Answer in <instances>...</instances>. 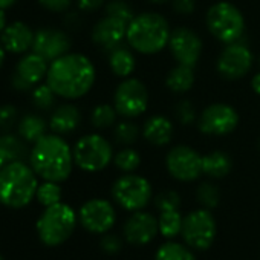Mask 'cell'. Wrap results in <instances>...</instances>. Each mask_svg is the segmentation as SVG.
<instances>
[{
    "mask_svg": "<svg viewBox=\"0 0 260 260\" xmlns=\"http://www.w3.org/2000/svg\"><path fill=\"white\" fill-rule=\"evenodd\" d=\"M46 83L58 96L75 100L92 89L95 83V68L86 55L68 52L51 63Z\"/></svg>",
    "mask_w": 260,
    "mask_h": 260,
    "instance_id": "1",
    "label": "cell"
},
{
    "mask_svg": "<svg viewBox=\"0 0 260 260\" xmlns=\"http://www.w3.org/2000/svg\"><path fill=\"white\" fill-rule=\"evenodd\" d=\"M74 153L69 144L57 135H45L34 143L31 152V167L45 181L63 182L74 167Z\"/></svg>",
    "mask_w": 260,
    "mask_h": 260,
    "instance_id": "2",
    "label": "cell"
},
{
    "mask_svg": "<svg viewBox=\"0 0 260 260\" xmlns=\"http://www.w3.org/2000/svg\"><path fill=\"white\" fill-rule=\"evenodd\" d=\"M170 34L172 29L166 17L158 13H143L127 25L125 40L134 51L153 55L169 46Z\"/></svg>",
    "mask_w": 260,
    "mask_h": 260,
    "instance_id": "3",
    "label": "cell"
},
{
    "mask_svg": "<svg viewBox=\"0 0 260 260\" xmlns=\"http://www.w3.org/2000/svg\"><path fill=\"white\" fill-rule=\"evenodd\" d=\"M39 188L32 167L14 161L0 169V204L10 208H23L36 196Z\"/></svg>",
    "mask_w": 260,
    "mask_h": 260,
    "instance_id": "4",
    "label": "cell"
},
{
    "mask_svg": "<svg viewBox=\"0 0 260 260\" xmlns=\"http://www.w3.org/2000/svg\"><path fill=\"white\" fill-rule=\"evenodd\" d=\"M78 216L75 211L63 204H54L46 207L37 220V234L46 246H58L64 243L75 231Z\"/></svg>",
    "mask_w": 260,
    "mask_h": 260,
    "instance_id": "5",
    "label": "cell"
},
{
    "mask_svg": "<svg viewBox=\"0 0 260 260\" xmlns=\"http://www.w3.org/2000/svg\"><path fill=\"white\" fill-rule=\"evenodd\" d=\"M205 23L211 36L225 45L239 42L245 32V19L230 2H217L210 7Z\"/></svg>",
    "mask_w": 260,
    "mask_h": 260,
    "instance_id": "6",
    "label": "cell"
},
{
    "mask_svg": "<svg viewBox=\"0 0 260 260\" xmlns=\"http://www.w3.org/2000/svg\"><path fill=\"white\" fill-rule=\"evenodd\" d=\"M113 201L124 210L134 213L144 210L152 199L150 182L140 175L124 173L112 185Z\"/></svg>",
    "mask_w": 260,
    "mask_h": 260,
    "instance_id": "7",
    "label": "cell"
},
{
    "mask_svg": "<svg viewBox=\"0 0 260 260\" xmlns=\"http://www.w3.org/2000/svg\"><path fill=\"white\" fill-rule=\"evenodd\" d=\"M181 236L184 243L194 251H207L211 248L217 236V223L211 210L201 207L184 216Z\"/></svg>",
    "mask_w": 260,
    "mask_h": 260,
    "instance_id": "8",
    "label": "cell"
},
{
    "mask_svg": "<svg viewBox=\"0 0 260 260\" xmlns=\"http://www.w3.org/2000/svg\"><path fill=\"white\" fill-rule=\"evenodd\" d=\"M74 153V162L84 172L95 173L104 170L113 158L112 146L110 143L96 135H86L80 138L72 149Z\"/></svg>",
    "mask_w": 260,
    "mask_h": 260,
    "instance_id": "9",
    "label": "cell"
},
{
    "mask_svg": "<svg viewBox=\"0 0 260 260\" xmlns=\"http://www.w3.org/2000/svg\"><path fill=\"white\" fill-rule=\"evenodd\" d=\"M113 107L124 118H137L149 107V90L138 78H124L113 95Z\"/></svg>",
    "mask_w": 260,
    "mask_h": 260,
    "instance_id": "10",
    "label": "cell"
},
{
    "mask_svg": "<svg viewBox=\"0 0 260 260\" xmlns=\"http://www.w3.org/2000/svg\"><path fill=\"white\" fill-rule=\"evenodd\" d=\"M239 124V115L234 107L223 104V103H214L205 107L198 119L199 130L205 135L213 137H223L231 134Z\"/></svg>",
    "mask_w": 260,
    "mask_h": 260,
    "instance_id": "11",
    "label": "cell"
},
{
    "mask_svg": "<svg viewBox=\"0 0 260 260\" xmlns=\"http://www.w3.org/2000/svg\"><path fill=\"white\" fill-rule=\"evenodd\" d=\"M166 167L175 179L193 182L202 175V156L188 146H176L167 153Z\"/></svg>",
    "mask_w": 260,
    "mask_h": 260,
    "instance_id": "12",
    "label": "cell"
},
{
    "mask_svg": "<svg viewBox=\"0 0 260 260\" xmlns=\"http://www.w3.org/2000/svg\"><path fill=\"white\" fill-rule=\"evenodd\" d=\"M78 219L83 228H86L89 233L106 234L116 222V211L112 202L106 199H90L81 205Z\"/></svg>",
    "mask_w": 260,
    "mask_h": 260,
    "instance_id": "13",
    "label": "cell"
},
{
    "mask_svg": "<svg viewBox=\"0 0 260 260\" xmlns=\"http://www.w3.org/2000/svg\"><path fill=\"white\" fill-rule=\"evenodd\" d=\"M254 63V57L248 46L240 42L230 43L217 58V71L226 80H239L245 77Z\"/></svg>",
    "mask_w": 260,
    "mask_h": 260,
    "instance_id": "14",
    "label": "cell"
},
{
    "mask_svg": "<svg viewBox=\"0 0 260 260\" xmlns=\"http://www.w3.org/2000/svg\"><path fill=\"white\" fill-rule=\"evenodd\" d=\"M159 234V223L158 217L147 211H134L127 217L122 226L124 240L135 246H144L155 240Z\"/></svg>",
    "mask_w": 260,
    "mask_h": 260,
    "instance_id": "15",
    "label": "cell"
},
{
    "mask_svg": "<svg viewBox=\"0 0 260 260\" xmlns=\"http://www.w3.org/2000/svg\"><path fill=\"white\" fill-rule=\"evenodd\" d=\"M169 48L178 64L194 68L202 55L204 45L194 31L188 28H176L170 34Z\"/></svg>",
    "mask_w": 260,
    "mask_h": 260,
    "instance_id": "16",
    "label": "cell"
},
{
    "mask_svg": "<svg viewBox=\"0 0 260 260\" xmlns=\"http://www.w3.org/2000/svg\"><path fill=\"white\" fill-rule=\"evenodd\" d=\"M48 69V61L42 55L36 52L28 54L19 61L16 68L13 86L19 90H28L46 77Z\"/></svg>",
    "mask_w": 260,
    "mask_h": 260,
    "instance_id": "17",
    "label": "cell"
},
{
    "mask_svg": "<svg viewBox=\"0 0 260 260\" xmlns=\"http://www.w3.org/2000/svg\"><path fill=\"white\" fill-rule=\"evenodd\" d=\"M71 49V40L63 31L57 29H40L34 36L32 51L42 55L46 61H54Z\"/></svg>",
    "mask_w": 260,
    "mask_h": 260,
    "instance_id": "18",
    "label": "cell"
},
{
    "mask_svg": "<svg viewBox=\"0 0 260 260\" xmlns=\"http://www.w3.org/2000/svg\"><path fill=\"white\" fill-rule=\"evenodd\" d=\"M125 34H127L125 22L112 16H106L93 26L92 40L95 45L110 52L112 49L121 45V42L125 39Z\"/></svg>",
    "mask_w": 260,
    "mask_h": 260,
    "instance_id": "19",
    "label": "cell"
},
{
    "mask_svg": "<svg viewBox=\"0 0 260 260\" xmlns=\"http://www.w3.org/2000/svg\"><path fill=\"white\" fill-rule=\"evenodd\" d=\"M34 36L36 34L26 23L14 22L2 31L0 43H2L5 51H10L13 54H23L29 48H32Z\"/></svg>",
    "mask_w": 260,
    "mask_h": 260,
    "instance_id": "20",
    "label": "cell"
},
{
    "mask_svg": "<svg viewBox=\"0 0 260 260\" xmlns=\"http://www.w3.org/2000/svg\"><path fill=\"white\" fill-rule=\"evenodd\" d=\"M143 137L153 146H167L173 138V124L166 116H150L144 122Z\"/></svg>",
    "mask_w": 260,
    "mask_h": 260,
    "instance_id": "21",
    "label": "cell"
},
{
    "mask_svg": "<svg viewBox=\"0 0 260 260\" xmlns=\"http://www.w3.org/2000/svg\"><path fill=\"white\" fill-rule=\"evenodd\" d=\"M80 121H81L80 110L72 104H63L52 113L49 125L55 134L64 135L74 132L78 127Z\"/></svg>",
    "mask_w": 260,
    "mask_h": 260,
    "instance_id": "22",
    "label": "cell"
},
{
    "mask_svg": "<svg viewBox=\"0 0 260 260\" xmlns=\"http://www.w3.org/2000/svg\"><path fill=\"white\" fill-rule=\"evenodd\" d=\"M109 64L112 72L116 77L121 78H128L130 75L134 74L135 68H137V58L134 55V52L130 51L125 46H118L115 49L110 51L109 55Z\"/></svg>",
    "mask_w": 260,
    "mask_h": 260,
    "instance_id": "23",
    "label": "cell"
},
{
    "mask_svg": "<svg viewBox=\"0 0 260 260\" xmlns=\"http://www.w3.org/2000/svg\"><path fill=\"white\" fill-rule=\"evenodd\" d=\"M231 158L220 150L202 156V173L211 179H222L231 172Z\"/></svg>",
    "mask_w": 260,
    "mask_h": 260,
    "instance_id": "24",
    "label": "cell"
},
{
    "mask_svg": "<svg viewBox=\"0 0 260 260\" xmlns=\"http://www.w3.org/2000/svg\"><path fill=\"white\" fill-rule=\"evenodd\" d=\"M26 155V146L23 138L14 135L0 137V169L14 161H22Z\"/></svg>",
    "mask_w": 260,
    "mask_h": 260,
    "instance_id": "25",
    "label": "cell"
},
{
    "mask_svg": "<svg viewBox=\"0 0 260 260\" xmlns=\"http://www.w3.org/2000/svg\"><path fill=\"white\" fill-rule=\"evenodd\" d=\"M194 84V71L191 66L178 64L175 66L166 78V86L175 93H185Z\"/></svg>",
    "mask_w": 260,
    "mask_h": 260,
    "instance_id": "26",
    "label": "cell"
},
{
    "mask_svg": "<svg viewBox=\"0 0 260 260\" xmlns=\"http://www.w3.org/2000/svg\"><path fill=\"white\" fill-rule=\"evenodd\" d=\"M155 260H198V257L194 249H191L187 243L167 240L156 249Z\"/></svg>",
    "mask_w": 260,
    "mask_h": 260,
    "instance_id": "27",
    "label": "cell"
},
{
    "mask_svg": "<svg viewBox=\"0 0 260 260\" xmlns=\"http://www.w3.org/2000/svg\"><path fill=\"white\" fill-rule=\"evenodd\" d=\"M19 134L28 143H37L46 135V122L37 115H25L19 124Z\"/></svg>",
    "mask_w": 260,
    "mask_h": 260,
    "instance_id": "28",
    "label": "cell"
},
{
    "mask_svg": "<svg viewBox=\"0 0 260 260\" xmlns=\"http://www.w3.org/2000/svg\"><path fill=\"white\" fill-rule=\"evenodd\" d=\"M158 223H159V234L167 240H173L182 231L184 216L181 214L179 210L159 211Z\"/></svg>",
    "mask_w": 260,
    "mask_h": 260,
    "instance_id": "29",
    "label": "cell"
},
{
    "mask_svg": "<svg viewBox=\"0 0 260 260\" xmlns=\"http://www.w3.org/2000/svg\"><path fill=\"white\" fill-rule=\"evenodd\" d=\"M196 199L202 208L213 210L220 202V190L213 182H202L196 190Z\"/></svg>",
    "mask_w": 260,
    "mask_h": 260,
    "instance_id": "30",
    "label": "cell"
},
{
    "mask_svg": "<svg viewBox=\"0 0 260 260\" xmlns=\"http://www.w3.org/2000/svg\"><path fill=\"white\" fill-rule=\"evenodd\" d=\"M113 162L118 170H121L124 173H134V172H137V169L141 164V156L134 149H122L115 155Z\"/></svg>",
    "mask_w": 260,
    "mask_h": 260,
    "instance_id": "31",
    "label": "cell"
},
{
    "mask_svg": "<svg viewBox=\"0 0 260 260\" xmlns=\"http://www.w3.org/2000/svg\"><path fill=\"white\" fill-rule=\"evenodd\" d=\"M36 198L43 207H51L54 204L61 202V188H60L58 182L46 181L42 185H39Z\"/></svg>",
    "mask_w": 260,
    "mask_h": 260,
    "instance_id": "32",
    "label": "cell"
},
{
    "mask_svg": "<svg viewBox=\"0 0 260 260\" xmlns=\"http://www.w3.org/2000/svg\"><path fill=\"white\" fill-rule=\"evenodd\" d=\"M116 115H118V112L115 107H112L109 104H100L92 110L90 121H92L93 127H96V128H107L115 122Z\"/></svg>",
    "mask_w": 260,
    "mask_h": 260,
    "instance_id": "33",
    "label": "cell"
},
{
    "mask_svg": "<svg viewBox=\"0 0 260 260\" xmlns=\"http://www.w3.org/2000/svg\"><path fill=\"white\" fill-rule=\"evenodd\" d=\"M140 130L138 125L132 121H121L115 127V140L118 144L122 146H130L138 140Z\"/></svg>",
    "mask_w": 260,
    "mask_h": 260,
    "instance_id": "34",
    "label": "cell"
},
{
    "mask_svg": "<svg viewBox=\"0 0 260 260\" xmlns=\"http://www.w3.org/2000/svg\"><path fill=\"white\" fill-rule=\"evenodd\" d=\"M106 14L116 17V19L125 22L127 25L135 17L132 8H130V5L127 2H124V0H110V2L106 5Z\"/></svg>",
    "mask_w": 260,
    "mask_h": 260,
    "instance_id": "35",
    "label": "cell"
},
{
    "mask_svg": "<svg viewBox=\"0 0 260 260\" xmlns=\"http://www.w3.org/2000/svg\"><path fill=\"white\" fill-rule=\"evenodd\" d=\"M155 205L159 211L179 210L181 208V196L173 190H166L155 198Z\"/></svg>",
    "mask_w": 260,
    "mask_h": 260,
    "instance_id": "36",
    "label": "cell"
},
{
    "mask_svg": "<svg viewBox=\"0 0 260 260\" xmlns=\"http://www.w3.org/2000/svg\"><path fill=\"white\" fill-rule=\"evenodd\" d=\"M57 93L51 89V86L46 83V84H40L34 89L32 92V101L34 104L39 107V109H49L52 104H54V96Z\"/></svg>",
    "mask_w": 260,
    "mask_h": 260,
    "instance_id": "37",
    "label": "cell"
},
{
    "mask_svg": "<svg viewBox=\"0 0 260 260\" xmlns=\"http://www.w3.org/2000/svg\"><path fill=\"white\" fill-rule=\"evenodd\" d=\"M122 240L118 234H110V233H106L101 240H100V248L103 249L104 254L107 255H115L118 254L121 249H122Z\"/></svg>",
    "mask_w": 260,
    "mask_h": 260,
    "instance_id": "38",
    "label": "cell"
},
{
    "mask_svg": "<svg viewBox=\"0 0 260 260\" xmlns=\"http://www.w3.org/2000/svg\"><path fill=\"white\" fill-rule=\"evenodd\" d=\"M176 116L178 119L184 124V125H191L194 121H196V112H194V107L190 101L184 100L181 101L178 106H176Z\"/></svg>",
    "mask_w": 260,
    "mask_h": 260,
    "instance_id": "39",
    "label": "cell"
},
{
    "mask_svg": "<svg viewBox=\"0 0 260 260\" xmlns=\"http://www.w3.org/2000/svg\"><path fill=\"white\" fill-rule=\"evenodd\" d=\"M17 118V109L11 104L0 106V128H10Z\"/></svg>",
    "mask_w": 260,
    "mask_h": 260,
    "instance_id": "40",
    "label": "cell"
},
{
    "mask_svg": "<svg viewBox=\"0 0 260 260\" xmlns=\"http://www.w3.org/2000/svg\"><path fill=\"white\" fill-rule=\"evenodd\" d=\"M40 5L49 11H55V13H61V11H66L71 4H72V0H39Z\"/></svg>",
    "mask_w": 260,
    "mask_h": 260,
    "instance_id": "41",
    "label": "cell"
},
{
    "mask_svg": "<svg viewBox=\"0 0 260 260\" xmlns=\"http://www.w3.org/2000/svg\"><path fill=\"white\" fill-rule=\"evenodd\" d=\"M173 10L178 14L190 16L196 10V0H173Z\"/></svg>",
    "mask_w": 260,
    "mask_h": 260,
    "instance_id": "42",
    "label": "cell"
},
{
    "mask_svg": "<svg viewBox=\"0 0 260 260\" xmlns=\"http://www.w3.org/2000/svg\"><path fill=\"white\" fill-rule=\"evenodd\" d=\"M77 4L81 11L92 13V11H96L104 4V0H77Z\"/></svg>",
    "mask_w": 260,
    "mask_h": 260,
    "instance_id": "43",
    "label": "cell"
},
{
    "mask_svg": "<svg viewBox=\"0 0 260 260\" xmlns=\"http://www.w3.org/2000/svg\"><path fill=\"white\" fill-rule=\"evenodd\" d=\"M251 87H252V90H254L257 95H260V72H257V74L252 77V80H251Z\"/></svg>",
    "mask_w": 260,
    "mask_h": 260,
    "instance_id": "44",
    "label": "cell"
},
{
    "mask_svg": "<svg viewBox=\"0 0 260 260\" xmlns=\"http://www.w3.org/2000/svg\"><path fill=\"white\" fill-rule=\"evenodd\" d=\"M14 4H16V0H0V10L11 8Z\"/></svg>",
    "mask_w": 260,
    "mask_h": 260,
    "instance_id": "45",
    "label": "cell"
},
{
    "mask_svg": "<svg viewBox=\"0 0 260 260\" xmlns=\"http://www.w3.org/2000/svg\"><path fill=\"white\" fill-rule=\"evenodd\" d=\"M7 28V16L4 13V10H0V32Z\"/></svg>",
    "mask_w": 260,
    "mask_h": 260,
    "instance_id": "46",
    "label": "cell"
},
{
    "mask_svg": "<svg viewBox=\"0 0 260 260\" xmlns=\"http://www.w3.org/2000/svg\"><path fill=\"white\" fill-rule=\"evenodd\" d=\"M4 60H5V48L2 46V43H0V68L4 64Z\"/></svg>",
    "mask_w": 260,
    "mask_h": 260,
    "instance_id": "47",
    "label": "cell"
},
{
    "mask_svg": "<svg viewBox=\"0 0 260 260\" xmlns=\"http://www.w3.org/2000/svg\"><path fill=\"white\" fill-rule=\"evenodd\" d=\"M153 4H166V2H170V0H150Z\"/></svg>",
    "mask_w": 260,
    "mask_h": 260,
    "instance_id": "48",
    "label": "cell"
},
{
    "mask_svg": "<svg viewBox=\"0 0 260 260\" xmlns=\"http://www.w3.org/2000/svg\"><path fill=\"white\" fill-rule=\"evenodd\" d=\"M0 260H4V257H2V255H0Z\"/></svg>",
    "mask_w": 260,
    "mask_h": 260,
    "instance_id": "49",
    "label": "cell"
},
{
    "mask_svg": "<svg viewBox=\"0 0 260 260\" xmlns=\"http://www.w3.org/2000/svg\"><path fill=\"white\" fill-rule=\"evenodd\" d=\"M258 64H260V58H258Z\"/></svg>",
    "mask_w": 260,
    "mask_h": 260,
    "instance_id": "50",
    "label": "cell"
},
{
    "mask_svg": "<svg viewBox=\"0 0 260 260\" xmlns=\"http://www.w3.org/2000/svg\"><path fill=\"white\" fill-rule=\"evenodd\" d=\"M258 147H260V141H258Z\"/></svg>",
    "mask_w": 260,
    "mask_h": 260,
    "instance_id": "51",
    "label": "cell"
}]
</instances>
